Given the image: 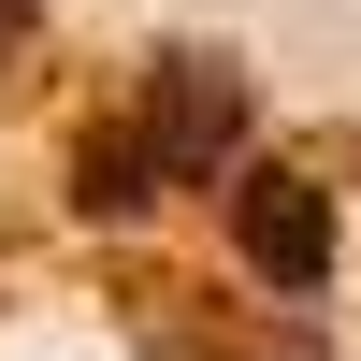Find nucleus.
<instances>
[{"label": "nucleus", "instance_id": "obj_2", "mask_svg": "<svg viewBox=\"0 0 361 361\" xmlns=\"http://www.w3.org/2000/svg\"><path fill=\"white\" fill-rule=\"evenodd\" d=\"M231 217H246V260H260L275 289H318V275H333V217H318V188H304V173H275V159H260Z\"/></svg>", "mask_w": 361, "mask_h": 361}, {"label": "nucleus", "instance_id": "obj_1", "mask_svg": "<svg viewBox=\"0 0 361 361\" xmlns=\"http://www.w3.org/2000/svg\"><path fill=\"white\" fill-rule=\"evenodd\" d=\"M231 130H246V87H231V58H159V73L130 87V116H116V130H87L73 188L102 202V217H130V202L188 188V173H217V159H231Z\"/></svg>", "mask_w": 361, "mask_h": 361}, {"label": "nucleus", "instance_id": "obj_3", "mask_svg": "<svg viewBox=\"0 0 361 361\" xmlns=\"http://www.w3.org/2000/svg\"><path fill=\"white\" fill-rule=\"evenodd\" d=\"M15 44H29V0H0V58H15Z\"/></svg>", "mask_w": 361, "mask_h": 361}]
</instances>
